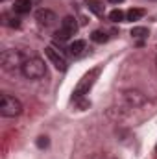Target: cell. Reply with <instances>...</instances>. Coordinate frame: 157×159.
Masks as SVG:
<instances>
[{"label":"cell","mask_w":157,"mask_h":159,"mask_svg":"<svg viewBox=\"0 0 157 159\" xmlns=\"http://www.w3.org/2000/svg\"><path fill=\"white\" fill-rule=\"evenodd\" d=\"M20 72H22L24 78L28 80H41L46 76V65H44V61L41 57H30L22 65Z\"/></svg>","instance_id":"6da1fadb"},{"label":"cell","mask_w":157,"mask_h":159,"mask_svg":"<svg viewBox=\"0 0 157 159\" xmlns=\"http://www.w3.org/2000/svg\"><path fill=\"white\" fill-rule=\"evenodd\" d=\"M0 63H2L4 70L13 72V70L22 69V65L26 63V59H24L22 52H19V50H4L2 56H0Z\"/></svg>","instance_id":"7a4b0ae2"},{"label":"cell","mask_w":157,"mask_h":159,"mask_svg":"<svg viewBox=\"0 0 157 159\" xmlns=\"http://www.w3.org/2000/svg\"><path fill=\"white\" fill-rule=\"evenodd\" d=\"M0 113L7 119L11 117H19L22 113V104L19 98L15 96H9V94H2L0 98Z\"/></svg>","instance_id":"3957f363"},{"label":"cell","mask_w":157,"mask_h":159,"mask_svg":"<svg viewBox=\"0 0 157 159\" xmlns=\"http://www.w3.org/2000/svg\"><path fill=\"white\" fill-rule=\"evenodd\" d=\"M98 74H100V69H92V70H89L83 78L79 80V83L76 85V89H74V100H79V98H83L85 94H89V91H91V87L94 85V81L98 78Z\"/></svg>","instance_id":"277c9868"},{"label":"cell","mask_w":157,"mask_h":159,"mask_svg":"<svg viewBox=\"0 0 157 159\" xmlns=\"http://www.w3.org/2000/svg\"><path fill=\"white\" fill-rule=\"evenodd\" d=\"M78 32V24H76V19L74 17H65L61 20V28L56 32V39L67 41L70 35H74Z\"/></svg>","instance_id":"5b68a950"},{"label":"cell","mask_w":157,"mask_h":159,"mask_svg":"<svg viewBox=\"0 0 157 159\" xmlns=\"http://www.w3.org/2000/svg\"><path fill=\"white\" fill-rule=\"evenodd\" d=\"M44 54L52 61V65H56L57 70H67V57H65V54L61 50H57L54 44H50V46L44 48Z\"/></svg>","instance_id":"8992f818"},{"label":"cell","mask_w":157,"mask_h":159,"mask_svg":"<svg viewBox=\"0 0 157 159\" xmlns=\"http://www.w3.org/2000/svg\"><path fill=\"white\" fill-rule=\"evenodd\" d=\"M35 20L39 22V24H43V26H52L57 19H56V13L54 11H50V9H39L37 13H35Z\"/></svg>","instance_id":"52a82bcc"},{"label":"cell","mask_w":157,"mask_h":159,"mask_svg":"<svg viewBox=\"0 0 157 159\" xmlns=\"http://www.w3.org/2000/svg\"><path fill=\"white\" fill-rule=\"evenodd\" d=\"M13 9H15V13H19V15H26V13H30V9H32V0H15Z\"/></svg>","instance_id":"ba28073f"},{"label":"cell","mask_w":157,"mask_h":159,"mask_svg":"<svg viewBox=\"0 0 157 159\" xmlns=\"http://www.w3.org/2000/svg\"><path fill=\"white\" fill-rule=\"evenodd\" d=\"M126 100L131 104V106H141V104H144V96L139 93V91H128L126 93Z\"/></svg>","instance_id":"9c48e42d"},{"label":"cell","mask_w":157,"mask_h":159,"mask_svg":"<svg viewBox=\"0 0 157 159\" xmlns=\"http://www.w3.org/2000/svg\"><path fill=\"white\" fill-rule=\"evenodd\" d=\"M87 7H89V11H92L96 17H102V15H104V6H102V2H98V0H87Z\"/></svg>","instance_id":"30bf717a"},{"label":"cell","mask_w":157,"mask_h":159,"mask_svg":"<svg viewBox=\"0 0 157 159\" xmlns=\"http://www.w3.org/2000/svg\"><path fill=\"white\" fill-rule=\"evenodd\" d=\"M144 17V9H141V7H131L128 13H126V19L128 20H139V19H142Z\"/></svg>","instance_id":"8fae6325"},{"label":"cell","mask_w":157,"mask_h":159,"mask_svg":"<svg viewBox=\"0 0 157 159\" xmlns=\"http://www.w3.org/2000/svg\"><path fill=\"white\" fill-rule=\"evenodd\" d=\"M69 50H70L72 56H79V54L85 50V41H74V43H70Z\"/></svg>","instance_id":"7c38bea8"},{"label":"cell","mask_w":157,"mask_h":159,"mask_svg":"<svg viewBox=\"0 0 157 159\" xmlns=\"http://www.w3.org/2000/svg\"><path fill=\"white\" fill-rule=\"evenodd\" d=\"M131 35L137 37V39H146V37L150 35V32H148V28H144V26H135V28L131 30Z\"/></svg>","instance_id":"4fadbf2b"},{"label":"cell","mask_w":157,"mask_h":159,"mask_svg":"<svg viewBox=\"0 0 157 159\" xmlns=\"http://www.w3.org/2000/svg\"><path fill=\"white\" fill-rule=\"evenodd\" d=\"M91 39L94 41V43H105L107 41V34L102 32V30H94L92 35H91Z\"/></svg>","instance_id":"5bb4252c"},{"label":"cell","mask_w":157,"mask_h":159,"mask_svg":"<svg viewBox=\"0 0 157 159\" xmlns=\"http://www.w3.org/2000/svg\"><path fill=\"white\" fill-rule=\"evenodd\" d=\"M124 17H126V15H124L120 9H113V11L109 13V19H111L113 22H120V20H124Z\"/></svg>","instance_id":"9a60e30c"},{"label":"cell","mask_w":157,"mask_h":159,"mask_svg":"<svg viewBox=\"0 0 157 159\" xmlns=\"http://www.w3.org/2000/svg\"><path fill=\"white\" fill-rule=\"evenodd\" d=\"M37 146H39V148H46V146H48V137H39Z\"/></svg>","instance_id":"2e32d148"},{"label":"cell","mask_w":157,"mask_h":159,"mask_svg":"<svg viewBox=\"0 0 157 159\" xmlns=\"http://www.w3.org/2000/svg\"><path fill=\"white\" fill-rule=\"evenodd\" d=\"M111 4H120V2H124V0H109Z\"/></svg>","instance_id":"e0dca14e"},{"label":"cell","mask_w":157,"mask_h":159,"mask_svg":"<svg viewBox=\"0 0 157 159\" xmlns=\"http://www.w3.org/2000/svg\"><path fill=\"white\" fill-rule=\"evenodd\" d=\"M155 61H157V57H155Z\"/></svg>","instance_id":"ac0fdd59"}]
</instances>
